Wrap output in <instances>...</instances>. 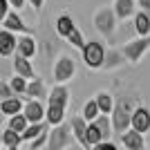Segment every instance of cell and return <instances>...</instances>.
I'll return each instance as SVG.
<instances>
[{
	"label": "cell",
	"instance_id": "obj_35",
	"mask_svg": "<svg viewBox=\"0 0 150 150\" xmlns=\"http://www.w3.org/2000/svg\"><path fill=\"white\" fill-rule=\"evenodd\" d=\"M7 5L11 7L13 11H23V9H25V5H27V0H7Z\"/></svg>",
	"mask_w": 150,
	"mask_h": 150
},
{
	"label": "cell",
	"instance_id": "obj_7",
	"mask_svg": "<svg viewBox=\"0 0 150 150\" xmlns=\"http://www.w3.org/2000/svg\"><path fill=\"white\" fill-rule=\"evenodd\" d=\"M2 29L11 31V34H31V29L25 25V20L20 18V11H13V9H9L7 11V16L2 18Z\"/></svg>",
	"mask_w": 150,
	"mask_h": 150
},
{
	"label": "cell",
	"instance_id": "obj_8",
	"mask_svg": "<svg viewBox=\"0 0 150 150\" xmlns=\"http://www.w3.org/2000/svg\"><path fill=\"white\" fill-rule=\"evenodd\" d=\"M130 128L137 130V132H141V134H146V132L150 130V110L146 105H137L134 110H132Z\"/></svg>",
	"mask_w": 150,
	"mask_h": 150
},
{
	"label": "cell",
	"instance_id": "obj_29",
	"mask_svg": "<svg viewBox=\"0 0 150 150\" xmlns=\"http://www.w3.org/2000/svg\"><path fill=\"white\" fill-rule=\"evenodd\" d=\"M9 88H11V92L16 94V96H23L25 94V88H27V79H23V76H18V74H13L11 79H9Z\"/></svg>",
	"mask_w": 150,
	"mask_h": 150
},
{
	"label": "cell",
	"instance_id": "obj_6",
	"mask_svg": "<svg viewBox=\"0 0 150 150\" xmlns=\"http://www.w3.org/2000/svg\"><path fill=\"white\" fill-rule=\"evenodd\" d=\"M52 76H54V83H58V85L69 83L76 76V63H74V58L67 56V54H61V56L56 58V63H54Z\"/></svg>",
	"mask_w": 150,
	"mask_h": 150
},
{
	"label": "cell",
	"instance_id": "obj_32",
	"mask_svg": "<svg viewBox=\"0 0 150 150\" xmlns=\"http://www.w3.org/2000/svg\"><path fill=\"white\" fill-rule=\"evenodd\" d=\"M50 130V128H47ZM47 130H43L40 134H38L36 139H31L29 141V150H36V148H45V144H47Z\"/></svg>",
	"mask_w": 150,
	"mask_h": 150
},
{
	"label": "cell",
	"instance_id": "obj_15",
	"mask_svg": "<svg viewBox=\"0 0 150 150\" xmlns=\"http://www.w3.org/2000/svg\"><path fill=\"white\" fill-rule=\"evenodd\" d=\"M125 56L121 54V50H105V58H103V65H101V69L103 72H112V69L117 67H123L125 65Z\"/></svg>",
	"mask_w": 150,
	"mask_h": 150
},
{
	"label": "cell",
	"instance_id": "obj_2",
	"mask_svg": "<svg viewBox=\"0 0 150 150\" xmlns=\"http://www.w3.org/2000/svg\"><path fill=\"white\" fill-rule=\"evenodd\" d=\"M72 144H74V137H72L69 123L63 121V123H58V125H50L45 150H67Z\"/></svg>",
	"mask_w": 150,
	"mask_h": 150
},
{
	"label": "cell",
	"instance_id": "obj_37",
	"mask_svg": "<svg viewBox=\"0 0 150 150\" xmlns=\"http://www.w3.org/2000/svg\"><path fill=\"white\" fill-rule=\"evenodd\" d=\"M137 9H139V11L150 13V0H137Z\"/></svg>",
	"mask_w": 150,
	"mask_h": 150
},
{
	"label": "cell",
	"instance_id": "obj_5",
	"mask_svg": "<svg viewBox=\"0 0 150 150\" xmlns=\"http://www.w3.org/2000/svg\"><path fill=\"white\" fill-rule=\"evenodd\" d=\"M148 50H150V36H139L134 40H128L121 47V54L125 56V61L130 65H139L141 58L148 54Z\"/></svg>",
	"mask_w": 150,
	"mask_h": 150
},
{
	"label": "cell",
	"instance_id": "obj_21",
	"mask_svg": "<svg viewBox=\"0 0 150 150\" xmlns=\"http://www.w3.org/2000/svg\"><path fill=\"white\" fill-rule=\"evenodd\" d=\"M74 18H72V16H69V13H61V16H56V20H54V29H56V34L58 36H67L69 31L74 29Z\"/></svg>",
	"mask_w": 150,
	"mask_h": 150
},
{
	"label": "cell",
	"instance_id": "obj_25",
	"mask_svg": "<svg viewBox=\"0 0 150 150\" xmlns=\"http://www.w3.org/2000/svg\"><path fill=\"white\" fill-rule=\"evenodd\" d=\"M94 101H96V108H99L101 114H110L112 112V105H114V96L110 92H99L96 96H94Z\"/></svg>",
	"mask_w": 150,
	"mask_h": 150
},
{
	"label": "cell",
	"instance_id": "obj_38",
	"mask_svg": "<svg viewBox=\"0 0 150 150\" xmlns=\"http://www.w3.org/2000/svg\"><path fill=\"white\" fill-rule=\"evenodd\" d=\"M7 11H9V5H7V0H0V23H2V18L7 16Z\"/></svg>",
	"mask_w": 150,
	"mask_h": 150
},
{
	"label": "cell",
	"instance_id": "obj_12",
	"mask_svg": "<svg viewBox=\"0 0 150 150\" xmlns=\"http://www.w3.org/2000/svg\"><path fill=\"white\" fill-rule=\"evenodd\" d=\"M85 125H88V121L83 119L81 114H72V119H69V130H72V137H74V141H79V144H81L83 150H90L88 144H85Z\"/></svg>",
	"mask_w": 150,
	"mask_h": 150
},
{
	"label": "cell",
	"instance_id": "obj_36",
	"mask_svg": "<svg viewBox=\"0 0 150 150\" xmlns=\"http://www.w3.org/2000/svg\"><path fill=\"white\" fill-rule=\"evenodd\" d=\"M27 5H29L34 11H40V9L45 7V0H27Z\"/></svg>",
	"mask_w": 150,
	"mask_h": 150
},
{
	"label": "cell",
	"instance_id": "obj_24",
	"mask_svg": "<svg viewBox=\"0 0 150 150\" xmlns=\"http://www.w3.org/2000/svg\"><path fill=\"white\" fill-rule=\"evenodd\" d=\"M65 121V108L58 105H45V123L47 125H58Z\"/></svg>",
	"mask_w": 150,
	"mask_h": 150
},
{
	"label": "cell",
	"instance_id": "obj_4",
	"mask_svg": "<svg viewBox=\"0 0 150 150\" xmlns=\"http://www.w3.org/2000/svg\"><path fill=\"white\" fill-rule=\"evenodd\" d=\"M81 58L90 69L99 72L103 65V58H105V45L101 40H90V43L85 40V45L81 47Z\"/></svg>",
	"mask_w": 150,
	"mask_h": 150
},
{
	"label": "cell",
	"instance_id": "obj_11",
	"mask_svg": "<svg viewBox=\"0 0 150 150\" xmlns=\"http://www.w3.org/2000/svg\"><path fill=\"white\" fill-rule=\"evenodd\" d=\"M67 103H69V90L65 85L56 83L52 90H47V105H58L67 110Z\"/></svg>",
	"mask_w": 150,
	"mask_h": 150
},
{
	"label": "cell",
	"instance_id": "obj_41",
	"mask_svg": "<svg viewBox=\"0 0 150 150\" xmlns=\"http://www.w3.org/2000/svg\"><path fill=\"white\" fill-rule=\"evenodd\" d=\"M0 132H2V128H0Z\"/></svg>",
	"mask_w": 150,
	"mask_h": 150
},
{
	"label": "cell",
	"instance_id": "obj_22",
	"mask_svg": "<svg viewBox=\"0 0 150 150\" xmlns=\"http://www.w3.org/2000/svg\"><path fill=\"white\" fill-rule=\"evenodd\" d=\"M92 123L96 125V130H99V134H101L103 141H110V139H112V123H110V114H99Z\"/></svg>",
	"mask_w": 150,
	"mask_h": 150
},
{
	"label": "cell",
	"instance_id": "obj_34",
	"mask_svg": "<svg viewBox=\"0 0 150 150\" xmlns=\"http://www.w3.org/2000/svg\"><path fill=\"white\" fill-rule=\"evenodd\" d=\"M92 150H119L117 148V144H112V141H99V144H94Z\"/></svg>",
	"mask_w": 150,
	"mask_h": 150
},
{
	"label": "cell",
	"instance_id": "obj_14",
	"mask_svg": "<svg viewBox=\"0 0 150 150\" xmlns=\"http://www.w3.org/2000/svg\"><path fill=\"white\" fill-rule=\"evenodd\" d=\"M112 9H114L117 20H128L137 11V0H114Z\"/></svg>",
	"mask_w": 150,
	"mask_h": 150
},
{
	"label": "cell",
	"instance_id": "obj_23",
	"mask_svg": "<svg viewBox=\"0 0 150 150\" xmlns=\"http://www.w3.org/2000/svg\"><path fill=\"white\" fill-rule=\"evenodd\" d=\"M134 31L137 36H150V13L146 11H134Z\"/></svg>",
	"mask_w": 150,
	"mask_h": 150
},
{
	"label": "cell",
	"instance_id": "obj_16",
	"mask_svg": "<svg viewBox=\"0 0 150 150\" xmlns=\"http://www.w3.org/2000/svg\"><path fill=\"white\" fill-rule=\"evenodd\" d=\"M13 72L18 76H23V79H27V81H31V79L36 76L31 61L25 58V56H20V54H13Z\"/></svg>",
	"mask_w": 150,
	"mask_h": 150
},
{
	"label": "cell",
	"instance_id": "obj_20",
	"mask_svg": "<svg viewBox=\"0 0 150 150\" xmlns=\"http://www.w3.org/2000/svg\"><path fill=\"white\" fill-rule=\"evenodd\" d=\"M0 141H2L5 150H20V144H23L20 134H18V132H13L11 128H5V130L0 132Z\"/></svg>",
	"mask_w": 150,
	"mask_h": 150
},
{
	"label": "cell",
	"instance_id": "obj_19",
	"mask_svg": "<svg viewBox=\"0 0 150 150\" xmlns=\"http://www.w3.org/2000/svg\"><path fill=\"white\" fill-rule=\"evenodd\" d=\"M23 96H9V99H5V101H0V114L2 117H11V114H18V112H23Z\"/></svg>",
	"mask_w": 150,
	"mask_h": 150
},
{
	"label": "cell",
	"instance_id": "obj_28",
	"mask_svg": "<svg viewBox=\"0 0 150 150\" xmlns=\"http://www.w3.org/2000/svg\"><path fill=\"white\" fill-rule=\"evenodd\" d=\"M99 114H101V112H99V108H96V101H94V99H88L85 103H83L81 117L88 121V123H90V121H94L96 117H99Z\"/></svg>",
	"mask_w": 150,
	"mask_h": 150
},
{
	"label": "cell",
	"instance_id": "obj_26",
	"mask_svg": "<svg viewBox=\"0 0 150 150\" xmlns=\"http://www.w3.org/2000/svg\"><path fill=\"white\" fill-rule=\"evenodd\" d=\"M47 128H50V125L45 123V121H40V123H27V128L20 132V139H23V141H31V139H36L38 134L43 130H47Z\"/></svg>",
	"mask_w": 150,
	"mask_h": 150
},
{
	"label": "cell",
	"instance_id": "obj_30",
	"mask_svg": "<svg viewBox=\"0 0 150 150\" xmlns=\"http://www.w3.org/2000/svg\"><path fill=\"white\" fill-rule=\"evenodd\" d=\"M99 141H103V139H101L99 130H96V125L90 121V123L85 125V144H88V148L92 150V146H94V144H99Z\"/></svg>",
	"mask_w": 150,
	"mask_h": 150
},
{
	"label": "cell",
	"instance_id": "obj_13",
	"mask_svg": "<svg viewBox=\"0 0 150 150\" xmlns=\"http://www.w3.org/2000/svg\"><path fill=\"white\" fill-rule=\"evenodd\" d=\"M23 96L25 99H38V101L47 99V85H45V81L38 79V76H34L31 81H27V88H25Z\"/></svg>",
	"mask_w": 150,
	"mask_h": 150
},
{
	"label": "cell",
	"instance_id": "obj_27",
	"mask_svg": "<svg viewBox=\"0 0 150 150\" xmlns=\"http://www.w3.org/2000/svg\"><path fill=\"white\" fill-rule=\"evenodd\" d=\"M7 119H9V121H7V128H11V130H13V132H18V134L25 130L27 123H29V121L25 119V114H23V112L11 114V117H7Z\"/></svg>",
	"mask_w": 150,
	"mask_h": 150
},
{
	"label": "cell",
	"instance_id": "obj_10",
	"mask_svg": "<svg viewBox=\"0 0 150 150\" xmlns=\"http://www.w3.org/2000/svg\"><path fill=\"white\" fill-rule=\"evenodd\" d=\"M119 137H121V144H123V150H144L146 148L144 134L137 132V130H132V128L123 130Z\"/></svg>",
	"mask_w": 150,
	"mask_h": 150
},
{
	"label": "cell",
	"instance_id": "obj_1",
	"mask_svg": "<svg viewBox=\"0 0 150 150\" xmlns=\"http://www.w3.org/2000/svg\"><path fill=\"white\" fill-rule=\"evenodd\" d=\"M134 99L132 96H119L114 99V105H112V112H110V123H112V132L121 134L123 130L130 128V117H132V110H134Z\"/></svg>",
	"mask_w": 150,
	"mask_h": 150
},
{
	"label": "cell",
	"instance_id": "obj_31",
	"mask_svg": "<svg viewBox=\"0 0 150 150\" xmlns=\"http://www.w3.org/2000/svg\"><path fill=\"white\" fill-rule=\"evenodd\" d=\"M65 40H67L72 47H76V50H81L83 45H85V36H83V31L79 29V27H74V29L69 31L67 36H65Z\"/></svg>",
	"mask_w": 150,
	"mask_h": 150
},
{
	"label": "cell",
	"instance_id": "obj_40",
	"mask_svg": "<svg viewBox=\"0 0 150 150\" xmlns=\"http://www.w3.org/2000/svg\"><path fill=\"white\" fill-rule=\"evenodd\" d=\"M148 150H150V144H148Z\"/></svg>",
	"mask_w": 150,
	"mask_h": 150
},
{
	"label": "cell",
	"instance_id": "obj_18",
	"mask_svg": "<svg viewBox=\"0 0 150 150\" xmlns=\"http://www.w3.org/2000/svg\"><path fill=\"white\" fill-rule=\"evenodd\" d=\"M36 40L29 36V34H25V36H20L18 40H16V54H20V56L25 58H34L36 56Z\"/></svg>",
	"mask_w": 150,
	"mask_h": 150
},
{
	"label": "cell",
	"instance_id": "obj_33",
	"mask_svg": "<svg viewBox=\"0 0 150 150\" xmlns=\"http://www.w3.org/2000/svg\"><path fill=\"white\" fill-rule=\"evenodd\" d=\"M9 96H13L11 88H9V83H7V81H0V101L9 99Z\"/></svg>",
	"mask_w": 150,
	"mask_h": 150
},
{
	"label": "cell",
	"instance_id": "obj_17",
	"mask_svg": "<svg viewBox=\"0 0 150 150\" xmlns=\"http://www.w3.org/2000/svg\"><path fill=\"white\" fill-rule=\"evenodd\" d=\"M16 34H11V31L7 29H0V56L2 58H9L16 54Z\"/></svg>",
	"mask_w": 150,
	"mask_h": 150
},
{
	"label": "cell",
	"instance_id": "obj_39",
	"mask_svg": "<svg viewBox=\"0 0 150 150\" xmlns=\"http://www.w3.org/2000/svg\"><path fill=\"white\" fill-rule=\"evenodd\" d=\"M36 150H45V148H36Z\"/></svg>",
	"mask_w": 150,
	"mask_h": 150
},
{
	"label": "cell",
	"instance_id": "obj_3",
	"mask_svg": "<svg viewBox=\"0 0 150 150\" xmlns=\"http://www.w3.org/2000/svg\"><path fill=\"white\" fill-rule=\"evenodd\" d=\"M92 23H94V29L99 31L101 36H114V31H117V16H114V9L112 7H108V5H103V7H99L96 11H94V16H92Z\"/></svg>",
	"mask_w": 150,
	"mask_h": 150
},
{
	"label": "cell",
	"instance_id": "obj_9",
	"mask_svg": "<svg viewBox=\"0 0 150 150\" xmlns=\"http://www.w3.org/2000/svg\"><path fill=\"white\" fill-rule=\"evenodd\" d=\"M23 114H25V119L29 121V123H40V121H45V105H43V101L27 99L25 103H23Z\"/></svg>",
	"mask_w": 150,
	"mask_h": 150
},
{
	"label": "cell",
	"instance_id": "obj_42",
	"mask_svg": "<svg viewBox=\"0 0 150 150\" xmlns=\"http://www.w3.org/2000/svg\"><path fill=\"white\" fill-rule=\"evenodd\" d=\"M0 150H2V148H0Z\"/></svg>",
	"mask_w": 150,
	"mask_h": 150
}]
</instances>
